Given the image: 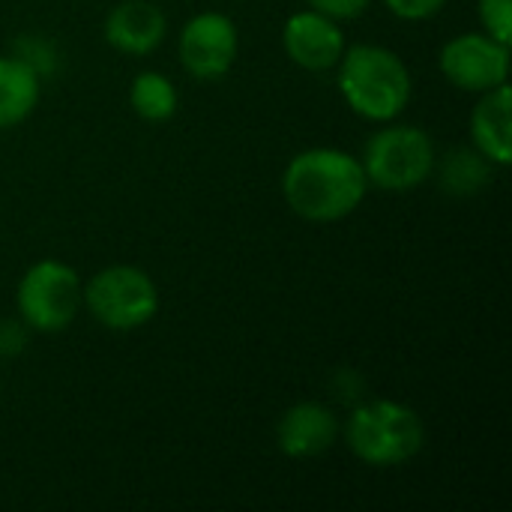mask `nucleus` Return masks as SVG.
I'll return each mask as SVG.
<instances>
[{"label":"nucleus","instance_id":"5","mask_svg":"<svg viewBox=\"0 0 512 512\" xmlns=\"http://www.w3.org/2000/svg\"><path fill=\"white\" fill-rule=\"evenodd\" d=\"M366 180L387 192H408L429 180L435 171V144L417 126L378 129L363 150Z\"/></svg>","mask_w":512,"mask_h":512},{"label":"nucleus","instance_id":"9","mask_svg":"<svg viewBox=\"0 0 512 512\" xmlns=\"http://www.w3.org/2000/svg\"><path fill=\"white\" fill-rule=\"evenodd\" d=\"M282 45H285V54L297 66L309 72H324V69H333L339 57L345 54V33L339 30V21L309 9L285 21Z\"/></svg>","mask_w":512,"mask_h":512},{"label":"nucleus","instance_id":"10","mask_svg":"<svg viewBox=\"0 0 512 512\" xmlns=\"http://www.w3.org/2000/svg\"><path fill=\"white\" fill-rule=\"evenodd\" d=\"M339 438V420L318 402H300L288 408L276 426V444L288 459H315L327 453Z\"/></svg>","mask_w":512,"mask_h":512},{"label":"nucleus","instance_id":"7","mask_svg":"<svg viewBox=\"0 0 512 512\" xmlns=\"http://www.w3.org/2000/svg\"><path fill=\"white\" fill-rule=\"evenodd\" d=\"M444 78L465 93H486L507 84L510 72V42L489 33H462L441 48Z\"/></svg>","mask_w":512,"mask_h":512},{"label":"nucleus","instance_id":"13","mask_svg":"<svg viewBox=\"0 0 512 512\" xmlns=\"http://www.w3.org/2000/svg\"><path fill=\"white\" fill-rule=\"evenodd\" d=\"M39 102V72L21 57H0V129L18 126Z\"/></svg>","mask_w":512,"mask_h":512},{"label":"nucleus","instance_id":"16","mask_svg":"<svg viewBox=\"0 0 512 512\" xmlns=\"http://www.w3.org/2000/svg\"><path fill=\"white\" fill-rule=\"evenodd\" d=\"M483 30L501 42H510L512 33V9L510 0H477Z\"/></svg>","mask_w":512,"mask_h":512},{"label":"nucleus","instance_id":"18","mask_svg":"<svg viewBox=\"0 0 512 512\" xmlns=\"http://www.w3.org/2000/svg\"><path fill=\"white\" fill-rule=\"evenodd\" d=\"M306 3L315 12H321V15L333 18V21H354L369 9L372 0H306Z\"/></svg>","mask_w":512,"mask_h":512},{"label":"nucleus","instance_id":"2","mask_svg":"<svg viewBox=\"0 0 512 512\" xmlns=\"http://www.w3.org/2000/svg\"><path fill=\"white\" fill-rule=\"evenodd\" d=\"M339 93L354 114L372 123L396 120L411 102V72L384 45H354L339 57Z\"/></svg>","mask_w":512,"mask_h":512},{"label":"nucleus","instance_id":"3","mask_svg":"<svg viewBox=\"0 0 512 512\" xmlns=\"http://www.w3.org/2000/svg\"><path fill=\"white\" fill-rule=\"evenodd\" d=\"M351 453L372 468H396L411 462L426 444V426L420 414L402 402L375 399L360 405L345 426Z\"/></svg>","mask_w":512,"mask_h":512},{"label":"nucleus","instance_id":"15","mask_svg":"<svg viewBox=\"0 0 512 512\" xmlns=\"http://www.w3.org/2000/svg\"><path fill=\"white\" fill-rule=\"evenodd\" d=\"M489 159L480 156L477 150H453L444 159L441 177H444V189L453 195H471L477 192L486 180H489Z\"/></svg>","mask_w":512,"mask_h":512},{"label":"nucleus","instance_id":"1","mask_svg":"<svg viewBox=\"0 0 512 512\" xmlns=\"http://www.w3.org/2000/svg\"><path fill=\"white\" fill-rule=\"evenodd\" d=\"M369 180L363 162L336 147H312L297 153L282 174L288 207L306 222H339L366 198Z\"/></svg>","mask_w":512,"mask_h":512},{"label":"nucleus","instance_id":"6","mask_svg":"<svg viewBox=\"0 0 512 512\" xmlns=\"http://www.w3.org/2000/svg\"><path fill=\"white\" fill-rule=\"evenodd\" d=\"M18 315L30 330L57 333L66 330L81 309V279L78 273L54 258L36 261L18 282Z\"/></svg>","mask_w":512,"mask_h":512},{"label":"nucleus","instance_id":"17","mask_svg":"<svg viewBox=\"0 0 512 512\" xmlns=\"http://www.w3.org/2000/svg\"><path fill=\"white\" fill-rule=\"evenodd\" d=\"M384 3L396 18L405 21H426L447 6V0H384Z\"/></svg>","mask_w":512,"mask_h":512},{"label":"nucleus","instance_id":"11","mask_svg":"<svg viewBox=\"0 0 512 512\" xmlns=\"http://www.w3.org/2000/svg\"><path fill=\"white\" fill-rule=\"evenodd\" d=\"M165 33V12L150 0H123L105 18V39L120 54L144 57L162 45Z\"/></svg>","mask_w":512,"mask_h":512},{"label":"nucleus","instance_id":"4","mask_svg":"<svg viewBox=\"0 0 512 512\" xmlns=\"http://www.w3.org/2000/svg\"><path fill=\"white\" fill-rule=\"evenodd\" d=\"M81 303L108 330H138L159 312V288L153 279L129 264L99 270L84 288Z\"/></svg>","mask_w":512,"mask_h":512},{"label":"nucleus","instance_id":"8","mask_svg":"<svg viewBox=\"0 0 512 512\" xmlns=\"http://www.w3.org/2000/svg\"><path fill=\"white\" fill-rule=\"evenodd\" d=\"M237 27L222 12H201L180 30V63L198 81L222 78L237 60Z\"/></svg>","mask_w":512,"mask_h":512},{"label":"nucleus","instance_id":"14","mask_svg":"<svg viewBox=\"0 0 512 512\" xmlns=\"http://www.w3.org/2000/svg\"><path fill=\"white\" fill-rule=\"evenodd\" d=\"M129 105L138 117L162 123L177 111V87L162 72H141L129 87Z\"/></svg>","mask_w":512,"mask_h":512},{"label":"nucleus","instance_id":"19","mask_svg":"<svg viewBox=\"0 0 512 512\" xmlns=\"http://www.w3.org/2000/svg\"><path fill=\"white\" fill-rule=\"evenodd\" d=\"M24 348V330L15 321L0 324V357H15Z\"/></svg>","mask_w":512,"mask_h":512},{"label":"nucleus","instance_id":"12","mask_svg":"<svg viewBox=\"0 0 512 512\" xmlns=\"http://www.w3.org/2000/svg\"><path fill=\"white\" fill-rule=\"evenodd\" d=\"M474 150L492 165H510L512 159V96L510 87H492L471 111Z\"/></svg>","mask_w":512,"mask_h":512}]
</instances>
